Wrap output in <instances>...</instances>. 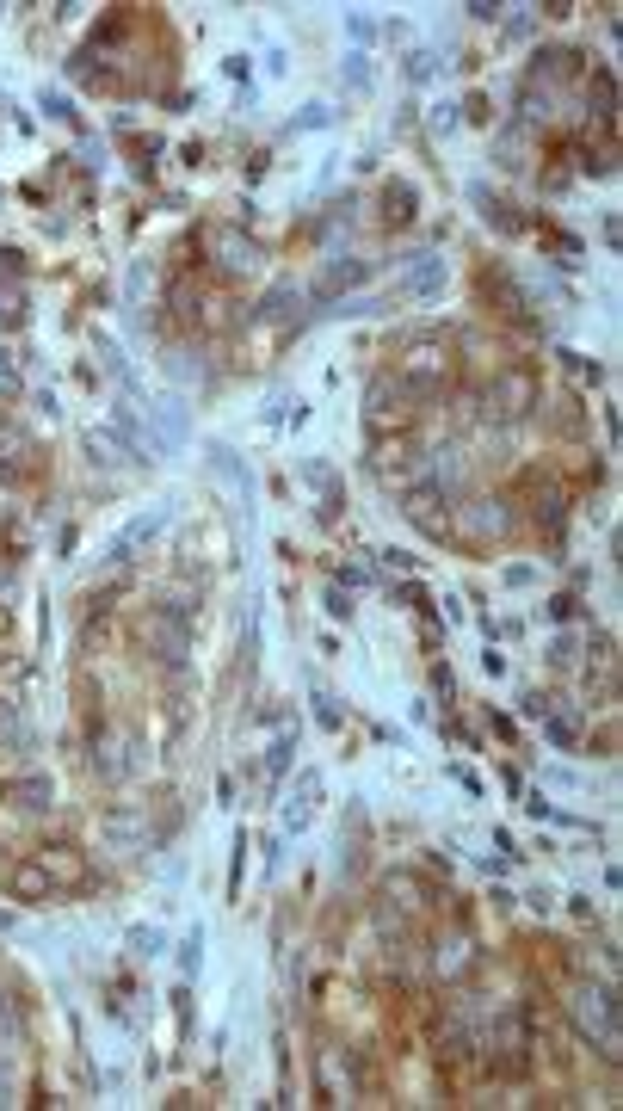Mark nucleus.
<instances>
[{"mask_svg": "<svg viewBox=\"0 0 623 1111\" xmlns=\"http://www.w3.org/2000/svg\"><path fill=\"white\" fill-rule=\"evenodd\" d=\"M568 1019L586 1044H599L605 1062L623 1056V1007H617V988L611 982H574L568 988Z\"/></svg>", "mask_w": 623, "mask_h": 1111, "instance_id": "nucleus-1", "label": "nucleus"}, {"mask_svg": "<svg viewBox=\"0 0 623 1111\" xmlns=\"http://www.w3.org/2000/svg\"><path fill=\"white\" fill-rule=\"evenodd\" d=\"M315 1093L327 1105H352L358 1099V1062L346 1044H321L315 1050Z\"/></svg>", "mask_w": 623, "mask_h": 1111, "instance_id": "nucleus-2", "label": "nucleus"}, {"mask_svg": "<svg viewBox=\"0 0 623 1111\" xmlns=\"http://www.w3.org/2000/svg\"><path fill=\"white\" fill-rule=\"evenodd\" d=\"M204 247H210V266L223 272V278H253V272H260V247H253L241 229H229V223H210L204 229Z\"/></svg>", "mask_w": 623, "mask_h": 1111, "instance_id": "nucleus-3", "label": "nucleus"}, {"mask_svg": "<svg viewBox=\"0 0 623 1111\" xmlns=\"http://www.w3.org/2000/svg\"><path fill=\"white\" fill-rule=\"evenodd\" d=\"M395 383L408 389V396H438V389H445V346H438V340H420V346L395 365Z\"/></svg>", "mask_w": 623, "mask_h": 1111, "instance_id": "nucleus-4", "label": "nucleus"}, {"mask_svg": "<svg viewBox=\"0 0 623 1111\" xmlns=\"http://www.w3.org/2000/svg\"><path fill=\"white\" fill-rule=\"evenodd\" d=\"M142 414H149V457H173L179 445H186L192 420H186V402L179 396H155Z\"/></svg>", "mask_w": 623, "mask_h": 1111, "instance_id": "nucleus-5", "label": "nucleus"}, {"mask_svg": "<svg viewBox=\"0 0 623 1111\" xmlns=\"http://www.w3.org/2000/svg\"><path fill=\"white\" fill-rule=\"evenodd\" d=\"M142 649L161 655V661H179L192 649V630L179 612H167V605H155V612H142Z\"/></svg>", "mask_w": 623, "mask_h": 1111, "instance_id": "nucleus-6", "label": "nucleus"}, {"mask_svg": "<svg viewBox=\"0 0 623 1111\" xmlns=\"http://www.w3.org/2000/svg\"><path fill=\"white\" fill-rule=\"evenodd\" d=\"M167 525H173V507H155V513H136V519H130V525H124V531L112 537V562H130V556H136L142 544H155V537H161Z\"/></svg>", "mask_w": 623, "mask_h": 1111, "instance_id": "nucleus-7", "label": "nucleus"}, {"mask_svg": "<svg viewBox=\"0 0 623 1111\" xmlns=\"http://www.w3.org/2000/svg\"><path fill=\"white\" fill-rule=\"evenodd\" d=\"M488 402H494V414H525L531 402H537V383H531V371H500L494 377V389H488Z\"/></svg>", "mask_w": 623, "mask_h": 1111, "instance_id": "nucleus-8", "label": "nucleus"}, {"mask_svg": "<svg viewBox=\"0 0 623 1111\" xmlns=\"http://www.w3.org/2000/svg\"><path fill=\"white\" fill-rule=\"evenodd\" d=\"M0 803H13V809H50V803H56V784H50L44 772L0 778Z\"/></svg>", "mask_w": 623, "mask_h": 1111, "instance_id": "nucleus-9", "label": "nucleus"}, {"mask_svg": "<svg viewBox=\"0 0 623 1111\" xmlns=\"http://www.w3.org/2000/svg\"><path fill=\"white\" fill-rule=\"evenodd\" d=\"M7 889H13V902H25V908H38V902H50L56 895V883H50V871L31 858V865H13L7 871Z\"/></svg>", "mask_w": 623, "mask_h": 1111, "instance_id": "nucleus-10", "label": "nucleus"}, {"mask_svg": "<svg viewBox=\"0 0 623 1111\" xmlns=\"http://www.w3.org/2000/svg\"><path fill=\"white\" fill-rule=\"evenodd\" d=\"M445 291V260H432V254H414L408 278L395 284V297H438Z\"/></svg>", "mask_w": 623, "mask_h": 1111, "instance_id": "nucleus-11", "label": "nucleus"}, {"mask_svg": "<svg viewBox=\"0 0 623 1111\" xmlns=\"http://www.w3.org/2000/svg\"><path fill=\"white\" fill-rule=\"evenodd\" d=\"M38 865H44L50 883H62V889H81V883H87V858H81L75 846H44Z\"/></svg>", "mask_w": 623, "mask_h": 1111, "instance_id": "nucleus-12", "label": "nucleus"}, {"mask_svg": "<svg viewBox=\"0 0 623 1111\" xmlns=\"http://www.w3.org/2000/svg\"><path fill=\"white\" fill-rule=\"evenodd\" d=\"M315 803H321V772L309 766L297 778V803H284V834H303L309 821H315Z\"/></svg>", "mask_w": 623, "mask_h": 1111, "instance_id": "nucleus-13", "label": "nucleus"}, {"mask_svg": "<svg viewBox=\"0 0 623 1111\" xmlns=\"http://www.w3.org/2000/svg\"><path fill=\"white\" fill-rule=\"evenodd\" d=\"M506 525H512L506 500H469V507H463V531L469 537H500Z\"/></svg>", "mask_w": 623, "mask_h": 1111, "instance_id": "nucleus-14", "label": "nucleus"}, {"mask_svg": "<svg viewBox=\"0 0 623 1111\" xmlns=\"http://www.w3.org/2000/svg\"><path fill=\"white\" fill-rule=\"evenodd\" d=\"M204 463H210V476H223V482H229L241 500H253V470H247V463H241L229 445H210V457H204Z\"/></svg>", "mask_w": 623, "mask_h": 1111, "instance_id": "nucleus-15", "label": "nucleus"}, {"mask_svg": "<svg viewBox=\"0 0 623 1111\" xmlns=\"http://www.w3.org/2000/svg\"><path fill=\"white\" fill-rule=\"evenodd\" d=\"M364 278H371V260H334V266L321 272V284H315V297H340L346 284H364Z\"/></svg>", "mask_w": 623, "mask_h": 1111, "instance_id": "nucleus-16", "label": "nucleus"}, {"mask_svg": "<svg viewBox=\"0 0 623 1111\" xmlns=\"http://www.w3.org/2000/svg\"><path fill=\"white\" fill-rule=\"evenodd\" d=\"M105 840H112V846H142V840H149V821H142V815H130V809H112V815H105Z\"/></svg>", "mask_w": 623, "mask_h": 1111, "instance_id": "nucleus-17", "label": "nucleus"}, {"mask_svg": "<svg viewBox=\"0 0 623 1111\" xmlns=\"http://www.w3.org/2000/svg\"><path fill=\"white\" fill-rule=\"evenodd\" d=\"M87 451H93L99 463H136V451L112 433V426H93V433H87Z\"/></svg>", "mask_w": 623, "mask_h": 1111, "instance_id": "nucleus-18", "label": "nucleus"}, {"mask_svg": "<svg viewBox=\"0 0 623 1111\" xmlns=\"http://www.w3.org/2000/svg\"><path fill=\"white\" fill-rule=\"evenodd\" d=\"M469 198L482 204V217H488V223H494L500 235H519V217H512V204H500V198H494L488 186H469Z\"/></svg>", "mask_w": 623, "mask_h": 1111, "instance_id": "nucleus-19", "label": "nucleus"}, {"mask_svg": "<svg viewBox=\"0 0 623 1111\" xmlns=\"http://www.w3.org/2000/svg\"><path fill=\"white\" fill-rule=\"evenodd\" d=\"M383 217L389 223H414V186L408 179H395V186L383 192Z\"/></svg>", "mask_w": 623, "mask_h": 1111, "instance_id": "nucleus-20", "label": "nucleus"}, {"mask_svg": "<svg viewBox=\"0 0 623 1111\" xmlns=\"http://www.w3.org/2000/svg\"><path fill=\"white\" fill-rule=\"evenodd\" d=\"M290 303H303V291H297V284H278V291H272L260 309H253V315H260V321H278V315H290Z\"/></svg>", "mask_w": 623, "mask_h": 1111, "instance_id": "nucleus-21", "label": "nucleus"}, {"mask_svg": "<svg viewBox=\"0 0 623 1111\" xmlns=\"http://www.w3.org/2000/svg\"><path fill=\"white\" fill-rule=\"evenodd\" d=\"M167 377H173V383H192V377L204 383V365H198L186 346H173V352H167Z\"/></svg>", "mask_w": 623, "mask_h": 1111, "instance_id": "nucleus-22", "label": "nucleus"}, {"mask_svg": "<svg viewBox=\"0 0 623 1111\" xmlns=\"http://www.w3.org/2000/svg\"><path fill=\"white\" fill-rule=\"evenodd\" d=\"M130 951L136 957H161L167 951V933H161V926H130Z\"/></svg>", "mask_w": 623, "mask_h": 1111, "instance_id": "nucleus-23", "label": "nucleus"}, {"mask_svg": "<svg viewBox=\"0 0 623 1111\" xmlns=\"http://www.w3.org/2000/svg\"><path fill=\"white\" fill-rule=\"evenodd\" d=\"M340 75H346V87H358V93H364V87H371V56H364V50H352V56L340 62Z\"/></svg>", "mask_w": 623, "mask_h": 1111, "instance_id": "nucleus-24", "label": "nucleus"}, {"mask_svg": "<svg viewBox=\"0 0 623 1111\" xmlns=\"http://www.w3.org/2000/svg\"><path fill=\"white\" fill-rule=\"evenodd\" d=\"M327 124H334V112H327V105H303V112L290 118V136H297V130H327Z\"/></svg>", "mask_w": 623, "mask_h": 1111, "instance_id": "nucleus-25", "label": "nucleus"}, {"mask_svg": "<svg viewBox=\"0 0 623 1111\" xmlns=\"http://www.w3.org/2000/svg\"><path fill=\"white\" fill-rule=\"evenodd\" d=\"M198 963H204V933H186V945H179V970L198 976Z\"/></svg>", "mask_w": 623, "mask_h": 1111, "instance_id": "nucleus-26", "label": "nucleus"}, {"mask_svg": "<svg viewBox=\"0 0 623 1111\" xmlns=\"http://www.w3.org/2000/svg\"><path fill=\"white\" fill-rule=\"evenodd\" d=\"M0 1031L7 1037H19V1000H13V988L0 982Z\"/></svg>", "mask_w": 623, "mask_h": 1111, "instance_id": "nucleus-27", "label": "nucleus"}, {"mask_svg": "<svg viewBox=\"0 0 623 1111\" xmlns=\"http://www.w3.org/2000/svg\"><path fill=\"white\" fill-rule=\"evenodd\" d=\"M38 105H44V112H50L56 124H75V105H68V93H50V87H44V99H38Z\"/></svg>", "mask_w": 623, "mask_h": 1111, "instance_id": "nucleus-28", "label": "nucleus"}, {"mask_svg": "<svg viewBox=\"0 0 623 1111\" xmlns=\"http://www.w3.org/2000/svg\"><path fill=\"white\" fill-rule=\"evenodd\" d=\"M303 476H309V482H315L321 494H334V488H340V476H334V470H327V463H315V457L303 463Z\"/></svg>", "mask_w": 623, "mask_h": 1111, "instance_id": "nucleus-29", "label": "nucleus"}, {"mask_svg": "<svg viewBox=\"0 0 623 1111\" xmlns=\"http://www.w3.org/2000/svg\"><path fill=\"white\" fill-rule=\"evenodd\" d=\"M408 75H414V81H432V75H438V56H432V50H414V56H408Z\"/></svg>", "mask_w": 623, "mask_h": 1111, "instance_id": "nucleus-30", "label": "nucleus"}, {"mask_svg": "<svg viewBox=\"0 0 623 1111\" xmlns=\"http://www.w3.org/2000/svg\"><path fill=\"white\" fill-rule=\"evenodd\" d=\"M549 618H556V624L580 618V599H574V593H556V599H549Z\"/></svg>", "mask_w": 623, "mask_h": 1111, "instance_id": "nucleus-31", "label": "nucleus"}, {"mask_svg": "<svg viewBox=\"0 0 623 1111\" xmlns=\"http://www.w3.org/2000/svg\"><path fill=\"white\" fill-rule=\"evenodd\" d=\"M543 735L556 747H574V723H562V716H543Z\"/></svg>", "mask_w": 623, "mask_h": 1111, "instance_id": "nucleus-32", "label": "nucleus"}, {"mask_svg": "<svg viewBox=\"0 0 623 1111\" xmlns=\"http://www.w3.org/2000/svg\"><path fill=\"white\" fill-rule=\"evenodd\" d=\"M321 605H327V618H352V599H346L340 587H327V593H321Z\"/></svg>", "mask_w": 623, "mask_h": 1111, "instance_id": "nucleus-33", "label": "nucleus"}, {"mask_svg": "<svg viewBox=\"0 0 623 1111\" xmlns=\"http://www.w3.org/2000/svg\"><path fill=\"white\" fill-rule=\"evenodd\" d=\"M290 754H297V735H284V741L272 747V772H284V766H290Z\"/></svg>", "mask_w": 623, "mask_h": 1111, "instance_id": "nucleus-34", "label": "nucleus"}, {"mask_svg": "<svg viewBox=\"0 0 623 1111\" xmlns=\"http://www.w3.org/2000/svg\"><path fill=\"white\" fill-rule=\"evenodd\" d=\"M531 581H537V568H525V562L506 568V587H531Z\"/></svg>", "mask_w": 623, "mask_h": 1111, "instance_id": "nucleus-35", "label": "nucleus"}, {"mask_svg": "<svg viewBox=\"0 0 623 1111\" xmlns=\"http://www.w3.org/2000/svg\"><path fill=\"white\" fill-rule=\"evenodd\" d=\"M525 809H531V815H537V821H556V815H562V809H556V803H549V797H543V791H537V797H531V803H525Z\"/></svg>", "mask_w": 623, "mask_h": 1111, "instance_id": "nucleus-36", "label": "nucleus"}, {"mask_svg": "<svg viewBox=\"0 0 623 1111\" xmlns=\"http://www.w3.org/2000/svg\"><path fill=\"white\" fill-rule=\"evenodd\" d=\"M346 31H352L358 44H371V19H364V13H346Z\"/></svg>", "mask_w": 623, "mask_h": 1111, "instance_id": "nucleus-37", "label": "nucleus"}, {"mask_svg": "<svg viewBox=\"0 0 623 1111\" xmlns=\"http://www.w3.org/2000/svg\"><path fill=\"white\" fill-rule=\"evenodd\" d=\"M549 661H556V667H568V661H574V642H568V636H556V642H549Z\"/></svg>", "mask_w": 623, "mask_h": 1111, "instance_id": "nucleus-38", "label": "nucleus"}, {"mask_svg": "<svg viewBox=\"0 0 623 1111\" xmlns=\"http://www.w3.org/2000/svg\"><path fill=\"white\" fill-rule=\"evenodd\" d=\"M457 124V105H432V130H451Z\"/></svg>", "mask_w": 623, "mask_h": 1111, "instance_id": "nucleus-39", "label": "nucleus"}, {"mask_svg": "<svg viewBox=\"0 0 623 1111\" xmlns=\"http://www.w3.org/2000/svg\"><path fill=\"white\" fill-rule=\"evenodd\" d=\"M315 704H321V710H315V716H321V729H340V710H334V698H315Z\"/></svg>", "mask_w": 623, "mask_h": 1111, "instance_id": "nucleus-40", "label": "nucleus"}, {"mask_svg": "<svg viewBox=\"0 0 623 1111\" xmlns=\"http://www.w3.org/2000/svg\"><path fill=\"white\" fill-rule=\"evenodd\" d=\"M482 667H488V679H500V673H506V655L494 649V642H488V655H482Z\"/></svg>", "mask_w": 623, "mask_h": 1111, "instance_id": "nucleus-41", "label": "nucleus"}]
</instances>
